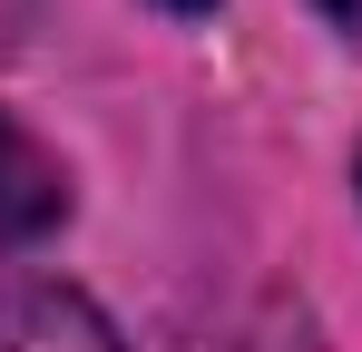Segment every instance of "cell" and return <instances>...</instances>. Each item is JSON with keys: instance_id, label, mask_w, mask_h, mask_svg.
Masks as SVG:
<instances>
[{"instance_id": "obj_1", "label": "cell", "mask_w": 362, "mask_h": 352, "mask_svg": "<svg viewBox=\"0 0 362 352\" xmlns=\"http://www.w3.org/2000/svg\"><path fill=\"white\" fill-rule=\"evenodd\" d=\"M0 352H127V343L88 293L20 284V293H0Z\"/></svg>"}, {"instance_id": "obj_2", "label": "cell", "mask_w": 362, "mask_h": 352, "mask_svg": "<svg viewBox=\"0 0 362 352\" xmlns=\"http://www.w3.org/2000/svg\"><path fill=\"white\" fill-rule=\"evenodd\" d=\"M59 216H69V176H59V157H49L30 127H10V117H0V254L40 245Z\"/></svg>"}, {"instance_id": "obj_3", "label": "cell", "mask_w": 362, "mask_h": 352, "mask_svg": "<svg viewBox=\"0 0 362 352\" xmlns=\"http://www.w3.org/2000/svg\"><path fill=\"white\" fill-rule=\"evenodd\" d=\"M323 10H333V20H353V30H362V0H323Z\"/></svg>"}, {"instance_id": "obj_4", "label": "cell", "mask_w": 362, "mask_h": 352, "mask_svg": "<svg viewBox=\"0 0 362 352\" xmlns=\"http://www.w3.org/2000/svg\"><path fill=\"white\" fill-rule=\"evenodd\" d=\"M167 10H186V20H196V10H216V0H167Z\"/></svg>"}]
</instances>
